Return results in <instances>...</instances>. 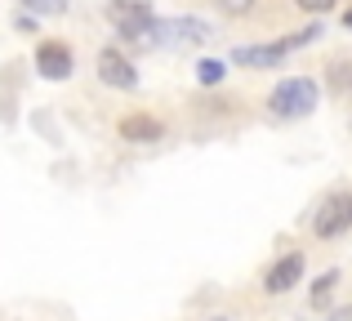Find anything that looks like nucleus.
<instances>
[{"label": "nucleus", "mask_w": 352, "mask_h": 321, "mask_svg": "<svg viewBox=\"0 0 352 321\" xmlns=\"http://www.w3.org/2000/svg\"><path fill=\"white\" fill-rule=\"evenodd\" d=\"M317 98H321V85L312 76H285L267 94V112L281 116V121H299V116L317 112Z\"/></svg>", "instance_id": "1"}, {"label": "nucleus", "mask_w": 352, "mask_h": 321, "mask_svg": "<svg viewBox=\"0 0 352 321\" xmlns=\"http://www.w3.org/2000/svg\"><path fill=\"white\" fill-rule=\"evenodd\" d=\"M107 18H112L120 45H147L156 27V9L147 0H107Z\"/></svg>", "instance_id": "2"}, {"label": "nucleus", "mask_w": 352, "mask_h": 321, "mask_svg": "<svg viewBox=\"0 0 352 321\" xmlns=\"http://www.w3.org/2000/svg\"><path fill=\"white\" fill-rule=\"evenodd\" d=\"M348 228H352V192L339 188L317 206V214H312V236L339 241V236H348Z\"/></svg>", "instance_id": "3"}, {"label": "nucleus", "mask_w": 352, "mask_h": 321, "mask_svg": "<svg viewBox=\"0 0 352 321\" xmlns=\"http://www.w3.org/2000/svg\"><path fill=\"white\" fill-rule=\"evenodd\" d=\"M36 71L45 80H67L76 71V54H72L67 41H41L36 45Z\"/></svg>", "instance_id": "4"}, {"label": "nucleus", "mask_w": 352, "mask_h": 321, "mask_svg": "<svg viewBox=\"0 0 352 321\" xmlns=\"http://www.w3.org/2000/svg\"><path fill=\"white\" fill-rule=\"evenodd\" d=\"M98 80H103V85H112V89H138L134 63H129L116 45H103V49H98Z\"/></svg>", "instance_id": "5"}, {"label": "nucleus", "mask_w": 352, "mask_h": 321, "mask_svg": "<svg viewBox=\"0 0 352 321\" xmlns=\"http://www.w3.org/2000/svg\"><path fill=\"white\" fill-rule=\"evenodd\" d=\"M299 281H303V254H285V259H276L272 268H267L263 290L267 295H285V290H294Z\"/></svg>", "instance_id": "6"}, {"label": "nucleus", "mask_w": 352, "mask_h": 321, "mask_svg": "<svg viewBox=\"0 0 352 321\" xmlns=\"http://www.w3.org/2000/svg\"><path fill=\"white\" fill-rule=\"evenodd\" d=\"M210 23L201 18H156L152 27V41H206Z\"/></svg>", "instance_id": "7"}, {"label": "nucleus", "mask_w": 352, "mask_h": 321, "mask_svg": "<svg viewBox=\"0 0 352 321\" xmlns=\"http://www.w3.org/2000/svg\"><path fill=\"white\" fill-rule=\"evenodd\" d=\"M120 139L125 143H161L165 139V121H156V116L147 112H134L120 121Z\"/></svg>", "instance_id": "8"}, {"label": "nucleus", "mask_w": 352, "mask_h": 321, "mask_svg": "<svg viewBox=\"0 0 352 321\" xmlns=\"http://www.w3.org/2000/svg\"><path fill=\"white\" fill-rule=\"evenodd\" d=\"M285 54H290L285 41H276V45H236L232 63H241V67H276Z\"/></svg>", "instance_id": "9"}, {"label": "nucleus", "mask_w": 352, "mask_h": 321, "mask_svg": "<svg viewBox=\"0 0 352 321\" xmlns=\"http://www.w3.org/2000/svg\"><path fill=\"white\" fill-rule=\"evenodd\" d=\"M326 85H330V94H339V98H348L352 94V58H335L326 67Z\"/></svg>", "instance_id": "10"}, {"label": "nucleus", "mask_w": 352, "mask_h": 321, "mask_svg": "<svg viewBox=\"0 0 352 321\" xmlns=\"http://www.w3.org/2000/svg\"><path fill=\"white\" fill-rule=\"evenodd\" d=\"M335 286H339V272H335V268L321 272V277L308 286V304H312V308H330V295H335Z\"/></svg>", "instance_id": "11"}, {"label": "nucleus", "mask_w": 352, "mask_h": 321, "mask_svg": "<svg viewBox=\"0 0 352 321\" xmlns=\"http://www.w3.org/2000/svg\"><path fill=\"white\" fill-rule=\"evenodd\" d=\"M317 36H321V23H317V18H312V23L308 27H299V32H290V36H285V49H303V45H312V41H317Z\"/></svg>", "instance_id": "12"}, {"label": "nucleus", "mask_w": 352, "mask_h": 321, "mask_svg": "<svg viewBox=\"0 0 352 321\" xmlns=\"http://www.w3.org/2000/svg\"><path fill=\"white\" fill-rule=\"evenodd\" d=\"M223 76H228V67L219 58H201L197 63V80H201V85H219Z\"/></svg>", "instance_id": "13"}, {"label": "nucleus", "mask_w": 352, "mask_h": 321, "mask_svg": "<svg viewBox=\"0 0 352 321\" xmlns=\"http://www.w3.org/2000/svg\"><path fill=\"white\" fill-rule=\"evenodd\" d=\"M23 9L27 14H36V18H54V14H67V0H23Z\"/></svg>", "instance_id": "14"}, {"label": "nucleus", "mask_w": 352, "mask_h": 321, "mask_svg": "<svg viewBox=\"0 0 352 321\" xmlns=\"http://www.w3.org/2000/svg\"><path fill=\"white\" fill-rule=\"evenodd\" d=\"M214 5H219V14H228V18H250L258 0H214Z\"/></svg>", "instance_id": "15"}, {"label": "nucleus", "mask_w": 352, "mask_h": 321, "mask_svg": "<svg viewBox=\"0 0 352 321\" xmlns=\"http://www.w3.org/2000/svg\"><path fill=\"white\" fill-rule=\"evenodd\" d=\"M294 5L303 9V14H312V18H321V14H330V9L339 5V0H294Z\"/></svg>", "instance_id": "16"}, {"label": "nucleus", "mask_w": 352, "mask_h": 321, "mask_svg": "<svg viewBox=\"0 0 352 321\" xmlns=\"http://www.w3.org/2000/svg\"><path fill=\"white\" fill-rule=\"evenodd\" d=\"M14 27H18V32H36V14H27V9H23V14L14 18Z\"/></svg>", "instance_id": "17"}, {"label": "nucleus", "mask_w": 352, "mask_h": 321, "mask_svg": "<svg viewBox=\"0 0 352 321\" xmlns=\"http://www.w3.org/2000/svg\"><path fill=\"white\" fill-rule=\"evenodd\" d=\"M330 321H352V304H348V308H335V313H330Z\"/></svg>", "instance_id": "18"}, {"label": "nucleus", "mask_w": 352, "mask_h": 321, "mask_svg": "<svg viewBox=\"0 0 352 321\" xmlns=\"http://www.w3.org/2000/svg\"><path fill=\"white\" fill-rule=\"evenodd\" d=\"M344 27H348V32H352V5L344 9Z\"/></svg>", "instance_id": "19"}, {"label": "nucleus", "mask_w": 352, "mask_h": 321, "mask_svg": "<svg viewBox=\"0 0 352 321\" xmlns=\"http://www.w3.org/2000/svg\"><path fill=\"white\" fill-rule=\"evenodd\" d=\"M214 321H228V317H214Z\"/></svg>", "instance_id": "20"}]
</instances>
